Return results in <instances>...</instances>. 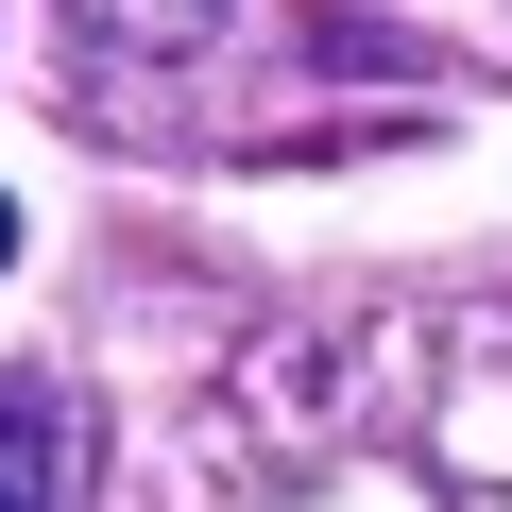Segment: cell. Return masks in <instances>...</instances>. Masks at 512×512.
<instances>
[{
    "label": "cell",
    "mask_w": 512,
    "mask_h": 512,
    "mask_svg": "<svg viewBox=\"0 0 512 512\" xmlns=\"http://www.w3.org/2000/svg\"><path fill=\"white\" fill-rule=\"evenodd\" d=\"M69 35H86V52L171 69V52H205V35H222V0H69Z\"/></svg>",
    "instance_id": "2"
},
{
    "label": "cell",
    "mask_w": 512,
    "mask_h": 512,
    "mask_svg": "<svg viewBox=\"0 0 512 512\" xmlns=\"http://www.w3.org/2000/svg\"><path fill=\"white\" fill-rule=\"evenodd\" d=\"M0 512H69V410L0 376Z\"/></svg>",
    "instance_id": "1"
},
{
    "label": "cell",
    "mask_w": 512,
    "mask_h": 512,
    "mask_svg": "<svg viewBox=\"0 0 512 512\" xmlns=\"http://www.w3.org/2000/svg\"><path fill=\"white\" fill-rule=\"evenodd\" d=\"M0 256H18V205H0Z\"/></svg>",
    "instance_id": "3"
}]
</instances>
